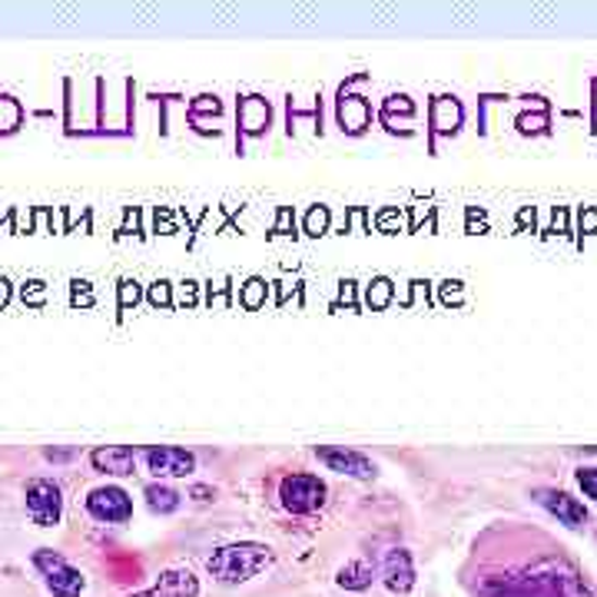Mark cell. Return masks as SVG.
<instances>
[{"label": "cell", "mask_w": 597, "mask_h": 597, "mask_svg": "<svg viewBox=\"0 0 597 597\" xmlns=\"http://www.w3.org/2000/svg\"><path fill=\"white\" fill-rule=\"evenodd\" d=\"M21 116H24V110H21L17 100L0 97V130H4V134L17 130V127H21Z\"/></svg>", "instance_id": "obj_16"}, {"label": "cell", "mask_w": 597, "mask_h": 597, "mask_svg": "<svg viewBox=\"0 0 597 597\" xmlns=\"http://www.w3.org/2000/svg\"><path fill=\"white\" fill-rule=\"evenodd\" d=\"M87 511H90L97 521L124 524V521H130V515H134V501H130V495H127L124 488L106 485V488H93V492H90Z\"/></svg>", "instance_id": "obj_5"}, {"label": "cell", "mask_w": 597, "mask_h": 597, "mask_svg": "<svg viewBox=\"0 0 597 597\" xmlns=\"http://www.w3.org/2000/svg\"><path fill=\"white\" fill-rule=\"evenodd\" d=\"M137 455L130 445H106L93 452V468L103 474H134Z\"/></svg>", "instance_id": "obj_9"}, {"label": "cell", "mask_w": 597, "mask_h": 597, "mask_svg": "<svg viewBox=\"0 0 597 597\" xmlns=\"http://www.w3.org/2000/svg\"><path fill=\"white\" fill-rule=\"evenodd\" d=\"M372 574H376V568L369 561H352L339 571V584L348 590H366L372 584Z\"/></svg>", "instance_id": "obj_14"}, {"label": "cell", "mask_w": 597, "mask_h": 597, "mask_svg": "<svg viewBox=\"0 0 597 597\" xmlns=\"http://www.w3.org/2000/svg\"><path fill=\"white\" fill-rule=\"evenodd\" d=\"M239 116H243V127L250 134H263L269 127V106L259 97H246L243 106H239Z\"/></svg>", "instance_id": "obj_13"}, {"label": "cell", "mask_w": 597, "mask_h": 597, "mask_svg": "<svg viewBox=\"0 0 597 597\" xmlns=\"http://www.w3.org/2000/svg\"><path fill=\"white\" fill-rule=\"evenodd\" d=\"M8 295H11V289H8V279H0V306L8 303Z\"/></svg>", "instance_id": "obj_20"}, {"label": "cell", "mask_w": 597, "mask_h": 597, "mask_svg": "<svg viewBox=\"0 0 597 597\" xmlns=\"http://www.w3.org/2000/svg\"><path fill=\"white\" fill-rule=\"evenodd\" d=\"M34 564L47 577V587L53 590V597H80V590H84L87 581H84V574L74 564H67L64 555H56L50 548H40L34 555Z\"/></svg>", "instance_id": "obj_2"}, {"label": "cell", "mask_w": 597, "mask_h": 597, "mask_svg": "<svg viewBox=\"0 0 597 597\" xmlns=\"http://www.w3.org/2000/svg\"><path fill=\"white\" fill-rule=\"evenodd\" d=\"M250 285H253V289H250V295H246V303H250V306H259V289H263V282L253 279Z\"/></svg>", "instance_id": "obj_19"}, {"label": "cell", "mask_w": 597, "mask_h": 597, "mask_svg": "<svg viewBox=\"0 0 597 597\" xmlns=\"http://www.w3.org/2000/svg\"><path fill=\"white\" fill-rule=\"evenodd\" d=\"M326 226H329V209H326V206L313 209V213H309V223H306V232H309V236H322Z\"/></svg>", "instance_id": "obj_17"}, {"label": "cell", "mask_w": 597, "mask_h": 597, "mask_svg": "<svg viewBox=\"0 0 597 597\" xmlns=\"http://www.w3.org/2000/svg\"><path fill=\"white\" fill-rule=\"evenodd\" d=\"M269 564H272V551L266 545H253V542L226 545V548L213 551V558L206 561L209 574L219 584H243V581L256 577L259 571H266Z\"/></svg>", "instance_id": "obj_1"}, {"label": "cell", "mask_w": 597, "mask_h": 597, "mask_svg": "<svg viewBox=\"0 0 597 597\" xmlns=\"http://www.w3.org/2000/svg\"><path fill=\"white\" fill-rule=\"evenodd\" d=\"M537 501H542L558 521H564L568 528H577V524H584L587 521V511H584V505L581 501H574L571 495H564V492H537Z\"/></svg>", "instance_id": "obj_10"}, {"label": "cell", "mask_w": 597, "mask_h": 597, "mask_svg": "<svg viewBox=\"0 0 597 597\" xmlns=\"http://www.w3.org/2000/svg\"><path fill=\"white\" fill-rule=\"evenodd\" d=\"M147 505L153 511H160V515H169V511L179 508V495L173 488H166V485H150L147 488Z\"/></svg>", "instance_id": "obj_15"}, {"label": "cell", "mask_w": 597, "mask_h": 597, "mask_svg": "<svg viewBox=\"0 0 597 597\" xmlns=\"http://www.w3.org/2000/svg\"><path fill=\"white\" fill-rule=\"evenodd\" d=\"M577 482H581V488H584V495H587V498H597V468H584V471H577Z\"/></svg>", "instance_id": "obj_18"}, {"label": "cell", "mask_w": 597, "mask_h": 597, "mask_svg": "<svg viewBox=\"0 0 597 597\" xmlns=\"http://www.w3.org/2000/svg\"><path fill=\"white\" fill-rule=\"evenodd\" d=\"M432 124L439 134H455L458 124H461V106L455 97H439L435 106H432Z\"/></svg>", "instance_id": "obj_12"}, {"label": "cell", "mask_w": 597, "mask_h": 597, "mask_svg": "<svg viewBox=\"0 0 597 597\" xmlns=\"http://www.w3.org/2000/svg\"><path fill=\"white\" fill-rule=\"evenodd\" d=\"M196 594H200V581L193 577V571L173 568V571H163L150 590H140L130 597H196Z\"/></svg>", "instance_id": "obj_7"}, {"label": "cell", "mask_w": 597, "mask_h": 597, "mask_svg": "<svg viewBox=\"0 0 597 597\" xmlns=\"http://www.w3.org/2000/svg\"><path fill=\"white\" fill-rule=\"evenodd\" d=\"M27 511L34 524L40 528L60 524V515H64V492H60V485L50 482V478H34L27 485Z\"/></svg>", "instance_id": "obj_4"}, {"label": "cell", "mask_w": 597, "mask_h": 597, "mask_svg": "<svg viewBox=\"0 0 597 597\" xmlns=\"http://www.w3.org/2000/svg\"><path fill=\"white\" fill-rule=\"evenodd\" d=\"M382 574H385L389 590L405 594V590L415 584V571H411V558H408V551H405V548H392V551L385 555Z\"/></svg>", "instance_id": "obj_11"}, {"label": "cell", "mask_w": 597, "mask_h": 597, "mask_svg": "<svg viewBox=\"0 0 597 597\" xmlns=\"http://www.w3.org/2000/svg\"><path fill=\"white\" fill-rule=\"evenodd\" d=\"M316 455H319V461L329 465V471H339V474H352V478H372L376 474V465L366 455L348 452V448H319Z\"/></svg>", "instance_id": "obj_8"}, {"label": "cell", "mask_w": 597, "mask_h": 597, "mask_svg": "<svg viewBox=\"0 0 597 597\" xmlns=\"http://www.w3.org/2000/svg\"><path fill=\"white\" fill-rule=\"evenodd\" d=\"M279 498L292 515H309L326 505V485L316 474H289L279 488Z\"/></svg>", "instance_id": "obj_3"}, {"label": "cell", "mask_w": 597, "mask_h": 597, "mask_svg": "<svg viewBox=\"0 0 597 597\" xmlns=\"http://www.w3.org/2000/svg\"><path fill=\"white\" fill-rule=\"evenodd\" d=\"M143 458H147V465L156 478H183L196 468V458L190 452L173 448V445H160V448L153 445V448L143 452Z\"/></svg>", "instance_id": "obj_6"}]
</instances>
